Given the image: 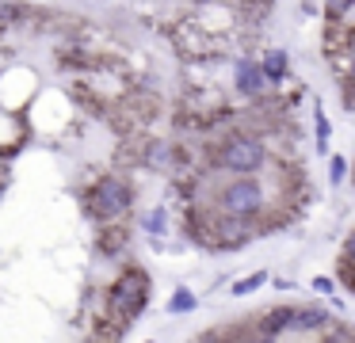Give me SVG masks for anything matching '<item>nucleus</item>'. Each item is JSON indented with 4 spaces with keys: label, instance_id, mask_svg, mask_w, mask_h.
<instances>
[{
    "label": "nucleus",
    "instance_id": "f257e3e1",
    "mask_svg": "<svg viewBox=\"0 0 355 343\" xmlns=\"http://www.w3.org/2000/svg\"><path fill=\"white\" fill-rule=\"evenodd\" d=\"M268 160V141L252 130H225V137L210 145V168L225 175H260Z\"/></svg>",
    "mask_w": 355,
    "mask_h": 343
},
{
    "label": "nucleus",
    "instance_id": "f03ea898",
    "mask_svg": "<svg viewBox=\"0 0 355 343\" xmlns=\"http://www.w3.org/2000/svg\"><path fill=\"white\" fill-rule=\"evenodd\" d=\"M146 305H149V274L141 271V267H126V271H119V279L107 286L103 317L123 332V328H130L134 320L146 313Z\"/></svg>",
    "mask_w": 355,
    "mask_h": 343
},
{
    "label": "nucleus",
    "instance_id": "7ed1b4c3",
    "mask_svg": "<svg viewBox=\"0 0 355 343\" xmlns=\"http://www.w3.org/2000/svg\"><path fill=\"white\" fill-rule=\"evenodd\" d=\"M214 206H218V213L256 221L268 210V191H263L260 175H230V179L214 191Z\"/></svg>",
    "mask_w": 355,
    "mask_h": 343
},
{
    "label": "nucleus",
    "instance_id": "20e7f679",
    "mask_svg": "<svg viewBox=\"0 0 355 343\" xmlns=\"http://www.w3.org/2000/svg\"><path fill=\"white\" fill-rule=\"evenodd\" d=\"M134 206V183L123 175H100L85 195V210L96 225L103 221H123Z\"/></svg>",
    "mask_w": 355,
    "mask_h": 343
},
{
    "label": "nucleus",
    "instance_id": "39448f33",
    "mask_svg": "<svg viewBox=\"0 0 355 343\" xmlns=\"http://www.w3.org/2000/svg\"><path fill=\"white\" fill-rule=\"evenodd\" d=\"M233 88L241 99H260L268 91V76H263L260 61H237V73H233Z\"/></svg>",
    "mask_w": 355,
    "mask_h": 343
},
{
    "label": "nucleus",
    "instance_id": "423d86ee",
    "mask_svg": "<svg viewBox=\"0 0 355 343\" xmlns=\"http://www.w3.org/2000/svg\"><path fill=\"white\" fill-rule=\"evenodd\" d=\"M176 160H180V149L168 137H149V141L141 145V164L153 168V172H172Z\"/></svg>",
    "mask_w": 355,
    "mask_h": 343
},
{
    "label": "nucleus",
    "instance_id": "0eeeda50",
    "mask_svg": "<svg viewBox=\"0 0 355 343\" xmlns=\"http://www.w3.org/2000/svg\"><path fill=\"white\" fill-rule=\"evenodd\" d=\"M291 328H294V305L268 309L256 320V335H263V340H283V335H291Z\"/></svg>",
    "mask_w": 355,
    "mask_h": 343
},
{
    "label": "nucleus",
    "instance_id": "6e6552de",
    "mask_svg": "<svg viewBox=\"0 0 355 343\" xmlns=\"http://www.w3.org/2000/svg\"><path fill=\"white\" fill-rule=\"evenodd\" d=\"M96 248H100V256H107V259L123 256V252L130 248V225H119V221H103Z\"/></svg>",
    "mask_w": 355,
    "mask_h": 343
},
{
    "label": "nucleus",
    "instance_id": "1a4fd4ad",
    "mask_svg": "<svg viewBox=\"0 0 355 343\" xmlns=\"http://www.w3.org/2000/svg\"><path fill=\"white\" fill-rule=\"evenodd\" d=\"M260 69H263V76H268V84H283L286 76H291V53L279 50V46H271V50L260 58Z\"/></svg>",
    "mask_w": 355,
    "mask_h": 343
},
{
    "label": "nucleus",
    "instance_id": "9d476101",
    "mask_svg": "<svg viewBox=\"0 0 355 343\" xmlns=\"http://www.w3.org/2000/svg\"><path fill=\"white\" fill-rule=\"evenodd\" d=\"M313 130H317V141H313V149L321 152H329V137H332V122H329V114H324V107L313 99Z\"/></svg>",
    "mask_w": 355,
    "mask_h": 343
},
{
    "label": "nucleus",
    "instance_id": "9b49d317",
    "mask_svg": "<svg viewBox=\"0 0 355 343\" xmlns=\"http://www.w3.org/2000/svg\"><path fill=\"white\" fill-rule=\"evenodd\" d=\"M141 229H146L149 236H164L168 233V210H164V206H149L146 213H141Z\"/></svg>",
    "mask_w": 355,
    "mask_h": 343
},
{
    "label": "nucleus",
    "instance_id": "f8f14e48",
    "mask_svg": "<svg viewBox=\"0 0 355 343\" xmlns=\"http://www.w3.org/2000/svg\"><path fill=\"white\" fill-rule=\"evenodd\" d=\"M263 282H268V271H252V274H245V279H237V282H233V286H230V294H233V297H248L252 290H260Z\"/></svg>",
    "mask_w": 355,
    "mask_h": 343
},
{
    "label": "nucleus",
    "instance_id": "ddd939ff",
    "mask_svg": "<svg viewBox=\"0 0 355 343\" xmlns=\"http://www.w3.org/2000/svg\"><path fill=\"white\" fill-rule=\"evenodd\" d=\"M195 305H199V297H195L187 286L172 290V297H168V313H191Z\"/></svg>",
    "mask_w": 355,
    "mask_h": 343
},
{
    "label": "nucleus",
    "instance_id": "4468645a",
    "mask_svg": "<svg viewBox=\"0 0 355 343\" xmlns=\"http://www.w3.org/2000/svg\"><path fill=\"white\" fill-rule=\"evenodd\" d=\"M317 340H329V343H344L347 340V343H355V328H344V324H332V320H329Z\"/></svg>",
    "mask_w": 355,
    "mask_h": 343
},
{
    "label": "nucleus",
    "instance_id": "2eb2a0df",
    "mask_svg": "<svg viewBox=\"0 0 355 343\" xmlns=\"http://www.w3.org/2000/svg\"><path fill=\"white\" fill-rule=\"evenodd\" d=\"M347 164H352V160H344V157H329V183H332V187H340V183L347 179Z\"/></svg>",
    "mask_w": 355,
    "mask_h": 343
},
{
    "label": "nucleus",
    "instance_id": "dca6fc26",
    "mask_svg": "<svg viewBox=\"0 0 355 343\" xmlns=\"http://www.w3.org/2000/svg\"><path fill=\"white\" fill-rule=\"evenodd\" d=\"M352 4H355V0H329V15H332V19H340Z\"/></svg>",
    "mask_w": 355,
    "mask_h": 343
},
{
    "label": "nucleus",
    "instance_id": "f3484780",
    "mask_svg": "<svg viewBox=\"0 0 355 343\" xmlns=\"http://www.w3.org/2000/svg\"><path fill=\"white\" fill-rule=\"evenodd\" d=\"M313 290H317V294H324V297H329L332 290H336V282H332V279H324V274H317V279H313Z\"/></svg>",
    "mask_w": 355,
    "mask_h": 343
},
{
    "label": "nucleus",
    "instance_id": "a211bd4d",
    "mask_svg": "<svg viewBox=\"0 0 355 343\" xmlns=\"http://www.w3.org/2000/svg\"><path fill=\"white\" fill-rule=\"evenodd\" d=\"M344 84H355V50H352V61H347V73H344Z\"/></svg>",
    "mask_w": 355,
    "mask_h": 343
}]
</instances>
